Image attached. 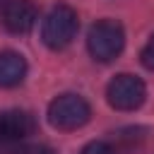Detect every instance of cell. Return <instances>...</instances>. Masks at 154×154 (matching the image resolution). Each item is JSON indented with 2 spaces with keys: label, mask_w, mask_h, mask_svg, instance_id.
I'll return each instance as SVG.
<instances>
[{
  "label": "cell",
  "mask_w": 154,
  "mask_h": 154,
  "mask_svg": "<svg viewBox=\"0 0 154 154\" xmlns=\"http://www.w3.org/2000/svg\"><path fill=\"white\" fill-rule=\"evenodd\" d=\"M0 2H2V0H0Z\"/></svg>",
  "instance_id": "11"
},
{
  "label": "cell",
  "mask_w": 154,
  "mask_h": 154,
  "mask_svg": "<svg viewBox=\"0 0 154 154\" xmlns=\"http://www.w3.org/2000/svg\"><path fill=\"white\" fill-rule=\"evenodd\" d=\"M106 99L116 111H137L147 99V87L137 75H116L106 87Z\"/></svg>",
  "instance_id": "4"
},
{
  "label": "cell",
  "mask_w": 154,
  "mask_h": 154,
  "mask_svg": "<svg viewBox=\"0 0 154 154\" xmlns=\"http://www.w3.org/2000/svg\"><path fill=\"white\" fill-rule=\"evenodd\" d=\"M36 132V118L29 111L10 108L0 113V147L10 149Z\"/></svg>",
  "instance_id": "5"
},
{
  "label": "cell",
  "mask_w": 154,
  "mask_h": 154,
  "mask_svg": "<svg viewBox=\"0 0 154 154\" xmlns=\"http://www.w3.org/2000/svg\"><path fill=\"white\" fill-rule=\"evenodd\" d=\"M77 29H79L77 12L70 5H55L43 19L41 38H43V43L48 48L63 51V48H67L72 43V38L77 36Z\"/></svg>",
  "instance_id": "2"
},
{
  "label": "cell",
  "mask_w": 154,
  "mask_h": 154,
  "mask_svg": "<svg viewBox=\"0 0 154 154\" xmlns=\"http://www.w3.org/2000/svg\"><path fill=\"white\" fill-rule=\"evenodd\" d=\"M91 118V106L79 94H60L48 103V123L58 130H77Z\"/></svg>",
  "instance_id": "3"
},
{
  "label": "cell",
  "mask_w": 154,
  "mask_h": 154,
  "mask_svg": "<svg viewBox=\"0 0 154 154\" xmlns=\"http://www.w3.org/2000/svg\"><path fill=\"white\" fill-rule=\"evenodd\" d=\"M19 154H53V149L46 144H26L24 149H19Z\"/></svg>",
  "instance_id": "10"
},
{
  "label": "cell",
  "mask_w": 154,
  "mask_h": 154,
  "mask_svg": "<svg viewBox=\"0 0 154 154\" xmlns=\"http://www.w3.org/2000/svg\"><path fill=\"white\" fill-rule=\"evenodd\" d=\"M36 5L31 0H7L2 5V26L10 34H29L36 24Z\"/></svg>",
  "instance_id": "6"
},
{
  "label": "cell",
  "mask_w": 154,
  "mask_h": 154,
  "mask_svg": "<svg viewBox=\"0 0 154 154\" xmlns=\"http://www.w3.org/2000/svg\"><path fill=\"white\" fill-rule=\"evenodd\" d=\"M87 48L89 55L99 63H111L116 60L123 48H125V31L116 19H99L91 24L87 34Z\"/></svg>",
  "instance_id": "1"
},
{
  "label": "cell",
  "mask_w": 154,
  "mask_h": 154,
  "mask_svg": "<svg viewBox=\"0 0 154 154\" xmlns=\"http://www.w3.org/2000/svg\"><path fill=\"white\" fill-rule=\"evenodd\" d=\"M79 154H118V152H116V147H113V144H108V142H101V140H99V142H89Z\"/></svg>",
  "instance_id": "8"
},
{
  "label": "cell",
  "mask_w": 154,
  "mask_h": 154,
  "mask_svg": "<svg viewBox=\"0 0 154 154\" xmlns=\"http://www.w3.org/2000/svg\"><path fill=\"white\" fill-rule=\"evenodd\" d=\"M26 60L17 51H2L0 53V87L10 89L24 82L26 77Z\"/></svg>",
  "instance_id": "7"
},
{
  "label": "cell",
  "mask_w": 154,
  "mask_h": 154,
  "mask_svg": "<svg viewBox=\"0 0 154 154\" xmlns=\"http://www.w3.org/2000/svg\"><path fill=\"white\" fill-rule=\"evenodd\" d=\"M140 60H142V65H144L147 70H154V36L144 43V48H142V53H140Z\"/></svg>",
  "instance_id": "9"
}]
</instances>
